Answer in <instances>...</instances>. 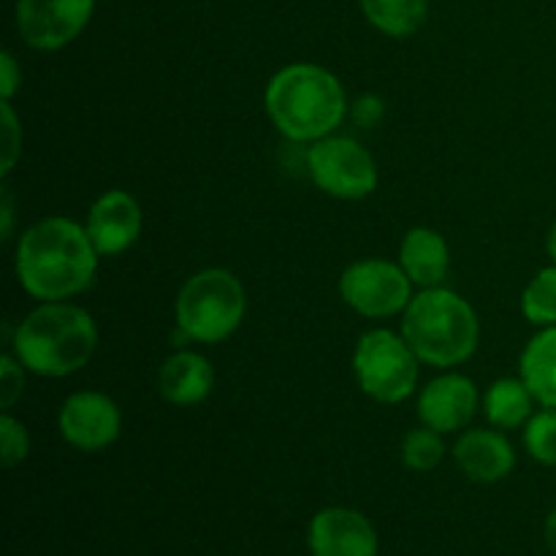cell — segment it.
Instances as JSON below:
<instances>
[{"mask_svg":"<svg viewBox=\"0 0 556 556\" xmlns=\"http://www.w3.org/2000/svg\"><path fill=\"white\" fill-rule=\"evenodd\" d=\"M98 261L87 228L52 215L25 228L16 242L14 271L22 291L36 302H68L92 286Z\"/></svg>","mask_w":556,"mask_h":556,"instance_id":"obj_1","label":"cell"},{"mask_svg":"<svg viewBox=\"0 0 556 556\" xmlns=\"http://www.w3.org/2000/svg\"><path fill=\"white\" fill-rule=\"evenodd\" d=\"M264 106L271 125L299 144L337 134L351 114L342 81L315 63H291L277 71L266 85Z\"/></svg>","mask_w":556,"mask_h":556,"instance_id":"obj_2","label":"cell"},{"mask_svg":"<svg viewBox=\"0 0 556 556\" xmlns=\"http://www.w3.org/2000/svg\"><path fill=\"white\" fill-rule=\"evenodd\" d=\"M98 326L85 307L71 302H38L11 337V353L41 378H68L92 362Z\"/></svg>","mask_w":556,"mask_h":556,"instance_id":"obj_3","label":"cell"},{"mask_svg":"<svg viewBox=\"0 0 556 556\" xmlns=\"http://www.w3.org/2000/svg\"><path fill=\"white\" fill-rule=\"evenodd\" d=\"M402 337L418 362L438 369H454L470 362L481 340L478 313L451 288H424L402 313Z\"/></svg>","mask_w":556,"mask_h":556,"instance_id":"obj_4","label":"cell"},{"mask_svg":"<svg viewBox=\"0 0 556 556\" xmlns=\"http://www.w3.org/2000/svg\"><path fill=\"white\" fill-rule=\"evenodd\" d=\"M244 313H248V291L242 280L220 266L188 277L174 304L179 334L201 345H217L237 334Z\"/></svg>","mask_w":556,"mask_h":556,"instance_id":"obj_5","label":"cell"},{"mask_svg":"<svg viewBox=\"0 0 556 556\" xmlns=\"http://www.w3.org/2000/svg\"><path fill=\"white\" fill-rule=\"evenodd\" d=\"M418 356L402 334L391 329H369L353 351V375L369 400L400 405L416 394Z\"/></svg>","mask_w":556,"mask_h":556,"instance_id":"obj_6","label":"cell"},{"mask_svg":"<svg viewBox=\"0 0 556 556\" xmlns=\"http://www.w3.org/2000/svg\"><path fill=\"white\" fill-rule=\"evenodd\" d=\"M307 174L318 190L340 201H362L378 190V163L351 136H326L309 144Z\"/></svg>","mask_w":556,"mask_h":556,"instance_id":"obj_7","label":"cell"},{"mask_svg":"<svg viewBox=\"0 0 556 556\" xmlns=\"http://www.w3.org/2000/svg\"><path fill=\"white\" fill-rule=\"evenodd\" d=\"M340 299L369 320H386L405 313L413 299V282L400 264L386 258L353 261L337 282Z\"/></svg>","mask_w":556,"mask_h":556,"instance_id":"obj_8","label":"cell"},{"mask_svg":"<svg viewBox=\"0 0 556 556\" xmlns=\"http://www.w3.org/2000/svg\"><path fill=\"white\" fill-rule=\"evenodd\" d=\"M92 11L96 0H16V33L30 49L58 52L85 33Z\"/></svg>","mask_w":556,"mask_h":556,"instance_id":"obj_9","label":"cell"},{"mask_svg":"<svg viewBox=\"0 0 556 556\" xmlns=\"http://www.w3.org/2000/svg\"><path fill=\"white\" fill-rule=\"evenodd\" d=\"M58 432L71 448L81 454H98L119 440L123 413L117 402L101 391H76L60 405Z\"/></svg>","mask_w":556,"mask_h":556,"instance_id":"obj_10","label":"cell"},{"mask_svg":"<svg viewBox=\"0 0 556 556\" xmlns=\"http://www.w3.org/2000/svg\"><path fill=\"white\" fill-rule=\"evenodd\" d=\"M85 228L101 258H117L139 242L144 228L141 204L128 190H106L92 201Z\"/></svg>","mask_w":556,"mask_h":556,"instance_id":"obj_11","label":"cell"},{"mask_svg":"<svg viewBox=\"0 0 556 556\" xmlns=\"http://www.w3.org/2000/svg\"><path fill=\"white\" fill-rule=\"evenodd\" d=\"M478 413V389L467 375L443 372L429 380L418 394V418L424 427L440 434L459 432L472 424Z\"/></svg>","mask_w":556,"mask_h":556,"instance_id":"obj_12","label":"cell"},{"mask_svg":"<svg viewBox=\"0 0 556 556\" xmlns=\"http://www.w3.org/2000/svg\"><path fill=\"white\" fill-rule=\"evenodd\" d=\"M313 556H375L378 535L367 516L351 508H326L309 521Z\"/></svg>","mask_w":556,"mask_h":556,"instance_id":"obj_13","label":"cell"},{"mask_svg":"<svg viewBox=\"0 0 556 556\" xmlns=\"http://www.w3.org/2000/svg\"><path fill=\"white\" fill-rule=\"evenodd\" d=\"M459 470L476 483H497L516 467V451L497 429H467L454 445Z\"/></svg>","mask_w":556,"mask_h":556,"instance_id":"obj_14","label":"cell"},{"mask_svg":"<svg viewBox=\"0 0 556 556\" xmlns=\"http://www.w3.org/2000/svg\"><path fill=\"white\" fill-rule=\"evenodd\" d=\"M215 389V367L195 351H177L157 369V391L174 407H195Z\"/></svg>","mask_w":556,"mask_h":556,"instance_id":"obj_15","label":"cell"},{"mask_svg":"<svg viewBox=\"0 0 556 556\" xmlns=\"http://www.w3.org/2000/svg\"><path fill=\"white\" fill-rule=\"evenodd\" d=\"M396 264L405 269L413 286L438 288L443 286L451 271V248L445 237L434 228L418 226L405 233L400 244V261Z\"/></svg>","mask_w":556,"mask_h":556,"instance_id":"obj_16","label":"cell"},{"mask_svg":"<svg viewBox=\"0 0 556 556\" xmlns=\"http://www.w3.org/2000/svg\"><path fill=\"white\" fill-rule=\"evenodd\" d=\"M519 378L538 405L556 407V326L541 329L527 342L519 358Z\"/></svg>","mask_w":556,"mask_h":556,"instance_id":"obj_17","label":"cell"},{"mask_svg":"<svg viewBox=\"0 0 556 556\" xmlns=\"http://www.w3.org/2000/svg\"><path fill=\"white\" fill-rule=\"evenodd\" d=\"M535 396L521 378H500L483 394V413L494 429H519L535 416Z\"/></svg>","mask_w":556,"mask_h":556,"instance_id":"obj_18","label":"cell"},{"mask_svg":"<svg viewBox=\"0 0 556 556\" xmlns=\"http://www.w3.org/2000/svg\"><path fill=\"white\" fill-rule=\"evenodd\" d=\"M369 25L389 38H407L427 22L429 0H358Z\"/></svg>","mask_w":556,"mask_h":556,"instance_id":"obj_19","label":"cell"},{"mask_svg":"<svg viewBox=\"0 0 556 556\" xmlns=\"http://www.w3.org/2000/svg\"><path fill=\"white\" fill-rule=\"evenodd\" d=\"M521 315L538 329L556 326V264L538 271L521 293Z\"/></svg>","mask_w":556,"mask_h":556,"instance_id":"obj_20","label":"cell"},{"mask_svg":"<svg viewBox=\"0 0 556 556\" xmlns=\"http://www.w3.org/2000/svg\"><path fill=\"white\" fill-rule=\"evenodd\" d=\"M445 443L443 434L429 427L410 429L402 440V465L413 472H432L443 462Z\"/></svg>","mask_w":556,"mask_h":556,"instance_id":"obj_21","label":"cell"},{"mask_svg":"<svg viewBox=\"0 0 556 556\" xmlns=\"http://www.w3.org/2000/svg\"><path fill=\"white\" fill-rule=\"evenodd\" d=\"M525 448L538 465L556 467V407H543L525 424Z\"/></svg>","mask_w":556,"mask_h":556,"instance_id":"obj_22","label":"cell"},{"mask_svg":"<svg viewBox=\"0 0 556 556\" xmlns=\"http://www.w3.org/2000/svg\"><path fill=\"white\" fill-rule=\"evenodd\" d=\"M30 454V432H27L25 424L20 418L3 413L0 416V459H3L5 470L22 465Z\"/></svg>","mask_w":556,"mask_h":556,"instance_id":"obj_23","label":"cell"},{"mask_svg":"<svg viewBox=\"0 0 556 556\" xmlns=\"http://www.w3.org/2000/svg\"><path fill=\"white\" fill-rule=\"evenodd\" d=\"M0 117H3V150H0V174L9 177L22 157V123L16 117L11 101H0Z\"/></svg>","mask_w":556,"mask_h":556,"instance_id":"obj_24","label":"cell"},{"mask_svg":"<svg viewBox=\"0 0 556 556\" xmlns=\"http://www.w3.org/2000/svg\"><path fill=\"white\" fill-rule=\"evenodd\" d=\"M25 372L27 369L22 367L14 353H5L0 358V407L3 413H9L25 394Z\"/></svg>","mask_w":556,"mask_h":556,"instance_id":"obj_25","label":"cell"},{"mask_svg":"<svg viewBox=\"0 0 556 556\" xmlns=\"http://www.w3.org/2000/svg\"><path fill=\"white\" fill-rule=\"evenodd\" d=\"M386 106L378 96H362L351 103V117L353 123L362 125V128H372L383 119Z\"/></svg>","mask_w":556,"mask_h":556,"instance_id":"obj_26","label":"cell"},{"mask_svg":"<svg viewBox=\"0 0 556 556\" xmlns=\"http://www.w3.org/2000/svg\"><path fill=\"white\" fill-rule=\"evenodd\" d=\"M20 87H22V68L20 63H16L14 54L5 49V52L0 54V101H11Z\"/></svg>","mask_w":556,"mask_h":556,"instance_id":"obj_27","label":"cell"},{"mask_svg":"<svg viewBox=\"0 0 556 556\" xmlns=\"http://www.w3.org/2000/svg\"><path fill=\"white\" fill-rule=\"evenodd\" d=\"M0 215H3V228H0V233H3V239H11V233H14V199H11V190L3 188V193H0Z\"/></svg>","mask_w":556,"mask_h":556,"instance_id":"obj_28","label":"cell"},{"mask_svg":"<svg viewBox=\"0 0 556 556\" xmlns=\"http://www.w3.org/2000/svg\"><path fill=\"white\" fill-rule=\"evenodd\" d=\"M546 543L552 548V554L556 556V510H552L546 519Z\"/></svg>","mask_w":556,"mask_h":556,"instance_id":"obj_29","label":"cell"},{"mask_svg":"<svg viewBox=\"0 0 556 556\" xmlns=\"http://www.w3.org/2000/svg\"><path fill=\"white\" fill-rule=\"evenodd\" d=\"M546 248H548V255H552V264H556V223L552 226V231H548Z\"/></svg>","mask_w":556,"mask_h":556,"instance_id":"obj_30","label":"cell"}]
</instances>
